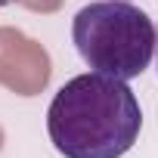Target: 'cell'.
<instances>
[{"label":"cell","instance_id":"cell-3","mask_svg":"<svg viewBox=\"0 0 158 158\" xmlns=\"http://www.w3.org/2000/svg\"><path fill=\"white\" fill-rule=\"evenodd\" d=\"M155 28H158V25H155ZM155 62H158V44H155Z\"/></svg>","mask_w":158,"mask_h":158},{"label":"cell","instance_id":"cell-2","mask_svg":"<svg viewBox=\"0 0 158 158\" xmlns=\"http://www.w3.org/2000/svg\"><path fill=\"white\" fill-rule=\"evenodd\" d=\"M74 50L93 71L133 81L139 77L158 44L155 22L127 0H96L77 10L71 22Z\"/></svg>","mask_w":158,"mask_h":158},{"label":"cell","instance_id":"cell-1","mask_svg":"<svg viewBox=\"0 0 158 158\" xmlns=\"http://www.w3.org/2000/svg\"><path fill=\"white\" fill-rule=\"evenodd\" d=\"M143 130V109L127 81L87 71L65 81L50 109L47 133L62 158H121Z\"/></svg>","mask_w":158,"mask_h":158}]
</instances>
